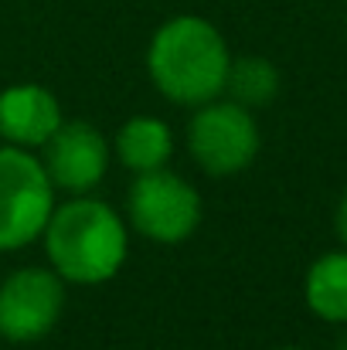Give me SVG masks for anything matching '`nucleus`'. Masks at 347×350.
Masks as SVG:
<instances>
[{
	"instance_id": "nucleus-1",
	"label": "nucleus",
	"mask_w": 347,
	"mask_h": 350,
	"mask_svg": "<svg viewBox=\"0 0 347 350\" xmlns=\"http://www.w3.org/2000/svg\"><path fill=\"white\" fill-rule=\"evenodd\" d=\"M229 44L222 31L194 14H181L157 27L146 51L150 82L177 106H205L225 92Z\"/></svg>"
},
{
	"instance_id": "nucleus-2",
	"label": "nucleus",
	"mask_w": 347,
	"mask_h": 350,
	"mask_svg": "<svg viewBox=\"0 0 347 350\" xmlns=\"http://www.w3.org/2000/svg\"><path fill=\"white\" fill-rule=\"evenodd\" d=\"M41 234H44V252L51 258V269L65 282H79V286L110 282L123 269L129 248L123 218L110 204L82 194L55 208Z\"/></svg>"
},
{
	"instance_id": "nucleus-3",
	"label": "nucleus",
	"mask_w": 347,
	"mask_h": 350,
	"mask_svg": "<svg viewBox=\"0 0 347 350\" xmlns=\"http://www.w3.org/2000/svg\"><path fill=\"white\" fill-rule=\"evenodd\" d=\"M55 211V184L41 157L24 146L0 150V252L31 245Z\"/></svg>"
},
{
	"instance_id": "nucleus-4",
	"label": "nucleus",
	"mask_w": 347,
	"mask_h": 350,
	"mask_svg": "<svg viewBox=\"0 0 347 350\" xmlns=\"http://www.w3.org/2000/svg\"><path fill=\"white\" fill-rule=\"evenodd\" d=\"M126 208H129L133 228L143 238L160 241V245L188 241L194 228L201 225L198 191L167 167L136 174L129 198H126Z\"/></svg>"
},
{
	"instance_id": "nucleus-5",
	"label": "nucleus",
	"mask_w": 347,
	"mask_h": 350,
	"mask_svg": "<svg viewBox=\"0 0 347 350\" xmlns=\"http://www.w3.org/2000/svg\"><path fill=\"white\" fill-rule=\"evenodd\" d=\"M188 146L194 163L211 177H231L242 174L255 153H259V126L252 119V109L238 103H205L198 106V116L191 119Z\"/></svg>"
},
{
	"instance_id": "nucleus-6",
	"label": "nucleus",
	"mask_w": 347,
	"mask_h": 350,
	"mask_svg": "<svg viewBox=\"0 0 347 350\" xmlns=\"http://www.w3.org/2000/svg\"><path fill=\"white\" fill-rule=\"evenodd\" d=\"M65 310V279L55 269H17L0 286V337L34 344Z\"/></svg>"
},
{
	"instance_id": "nucleus-7",
	"label": "nucleus",
	"mask_w": 347,
	"mask_h": 350,
	"mask_svg": "<svg viewBox=\"0 0 347 350\" xmlns=\"http://www.w3.org/2000/svg\"><path fill=\"white\" fill-rule=\"evenodd\" d=\"M41 163L55 187L68 194H89L110 170V143L92 122H62L41 146Z\"/></svg>"
},
{
	"instance_id": "nucleus-8",
	"label": "nucleus",
	"mask_w": 347,
	"mask_h": 350,
	"mask_svg": "<svg viewBox=\"0 0 347 350\" xmlns=\"http://www.w3.org/2000/svg\"><path fill=\"white\" fill-rule=\"evenodd\" d=\"M62 122V106L44 85L24 82L0 92V136L14 146H44Z\"/></svg>"
},
{
	"instance_id": "nucleus-9",
	"label": "nucleus",
	"mask_w": 347,
	"mask_h": 350,
	"mask_svg": "<svg viewBox=\"0 0 347 350\" xmlns=\"http://www.w3.org/2000/svg\"><path fill=\"white\" fill-rule=\"evenodd\" d=\"M170 153H174L170 126L157 116L126 119L119 126V133H116V157L133 174H146V170L167 167Z\"/></svg>"
},
{
	"instance_id": "nucleus-10",
	"label": "nucleus",
	"mask_w": 347,
	"mask_h": 350,
	"mask_svg": "<svg viewBox=\"0 0 347 350\" xmlns=\"http://www.w3.org/2000/svg\"><path fill=\"white\" fill-rule=\"evenodd\" d=\"M307 306L327 320V323H347V252H327L320 255L307 272Z\"/></svg>"
},
{
	"instance_id": "nucleus-11",
	"label": "nucleus",
	"mask_w": 347,
	"mask_h": 350,
	"mask_svg": "<svg viewBox=\"0 0 347 350\" xmlns=\"http://www.w3.org/2000/svg\"><path fill=\"white\" fill-rule=\"evenodd\" d=\"M225 92L231 96V103H238L245 109H262L279 92V72L269 58H255V55L235 58L229 65Z\"/></svg>"
},
{
	"instance_id": "nucleus-12",
	"label": "nucleus",
	"mask_w": 347,
	"mask_h": 350,
	"mask_svg": "<svg viewBox=\"0 0 347 350\" xmlns=\"http://www.w3.org/2000/svg\"><path fill=\"white\" fill-rule=\"evenodd\" d=\"M337 234L344 238V245H347V191H344V198H341V204H337Z\"/></svg>"
},
{
	"instance_id": "nucleus-13",
	"label": "nucleus",
	"mask_w": 347,
	"mask_h": 350,
	"mask_svg": "<svg viewBox=\"0 0 347 350\" xmlns=\"http://www.w3.org/2000/svg\"><path fill=\"white\" fill-rule=\"evenodd\" d=\"M279 350H303V347H279Z\"/></svg>"
}]
</instances>
